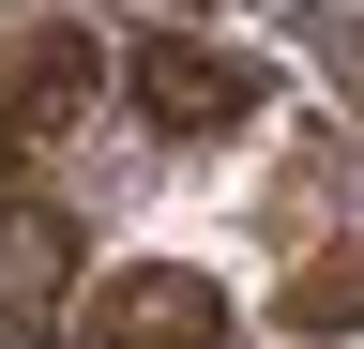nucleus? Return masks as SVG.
Here are the masks:
<instances>
[{
	"label": "nucleus",
	"instance_id": "f257e3e1",
	"mask_svg": "<svg viewBox=\"0 0 364 349\" xmlns=\"http://www.w3.org/2000/svg\"><path fill=\"white\" fill-rule=\"evenodd\" d=\"M91 107H107V46L46 0H16L0 16V167H61Z\"/></svg>",
	"mask_w": 364,
	"mask_h": 349
},
{
	"label": "nucleus",
	"instance_id": "f03ea898",
	"mask_svg": "<svg viewBox=\"0 0 364 349\" xmlns=\"http://www.w3.org/2000/svg\"><path fill=\"white\" fill-rule=\"evenodd\" d=\"M107 92L152 122V137H243V122L273 107V76L243 46H213V31H136V46L107 61Z\"/></svg>",
	"mask_w": 364,
	"mask_h": 349
},
{
	"label": "nucleus",
	"instance_id": "7ed1b4c3",
	"mask_svg": "<svg viewBox=\"0 0 364 349\" xmlns=\"http://www.w3.org/2000/svg\"><path fill=\"white\" fill-rule=\"evenodd\" d=\"M76 289H91L76 213L46 198V167H0V349H61Z\"/></svg>",
	"mask_w": 364,
	"mask_h": 349
},
{
	"label": "nucleus",
	"instance_id": "20e7f679",
	"mask_svg": "<svg viewBox=\"0 0 364 349\" xmlns=\"http://www.w3.org/2000/svg\"><path fill=\"white\" fill-rule=\"evenodd\" d=\"M61 349H228V289L182 274V258H136V274H91Z\"/></svg>",
	"mask_w": 364,
	"mask_h": 349
},
{
	"label": "nucleus",
	"instance_id": "39448f33",
	"mask_svg": "<svg viewBox=\"0 0 364 349\" xmlns=\"http://www.w3.org/2000/svg\"><path fill=\"white\" fill-rule=\"evenodd\" d=\"M273 334H364V213L273 274Z\"/></svg>",
	"mask_w": 364,
	"mask_h": 349
},
{
	"label": "nucleus",
	"instance_id": "423d86ee",
	"mask_svg": "<svg viewBox=\"0 0 364 349\" xmlns=\"http://www.w3.org/2000/svg\"><path fill=\"white\" fill-rule=\"evenodd\" d=\"M318 46H334V61H364V0H318ZM349 92H364V76H349Z\"/></svg>",
	"mask_w": 364,
	"mask_h": 349
}]
</instances>
